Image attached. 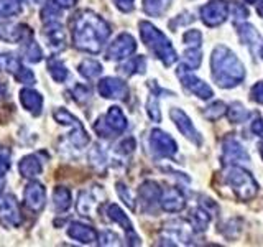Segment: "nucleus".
<instances>
[{"instance_id":"nucleus-1","label":"nucleus","mask_w":263,"mask_h":247,"mask_svg":"<svg viewBox=\"0 0 263 247\" xmlns=\"http://www.w3.org/2000/svg\"><path fill=\"white\" fill-rule=\"evenodd\" d=\"M72 43L81 51L96 55L110 37V27L102 16L90 10H81L71 22Z\"/></svg>"},{"instance_id":"nucleus-2","label":"nucleus","mask_w":263,"mask_h":247,"mask_svg":"<svg viewBox=\"0 0 263 247\" xmlns=\"http://www.w3.org/2000/svg\"><path fill=\"white\" fill-rule=\"evenodd\" d=\"M212 78L220 87H232L245 78V68L240 60L227 46H217L212 53Z\"/></svg>"},{"instance_id":"nucleus-3","label":"nucleus","mask_w":263,"mask_h":247,"mask_svg":"<svg viewBox=\"0 0 263 247\" xmlns=\"http://www.w3.org/2000/svg\"><path fill=\"white\" fill-rule=\"evenodd\" d=\"M140 35H142L143 43L152 49L156 58H160L164 66H171L178 61V55L171 46L170 40L150 22H140Z\"/></svg>"},{"instance_id":"nucleus-4","label":"nucleus","mask_w":263,"mask_h":247,"mask_svg":"<svg viewBox=\"0 0 263 247\" xmlns=\"http://www.w3.org/2000/svg\"><path fill=\"white\" fill-rule=\"evenodd\" d=\"M224 180L242 201L250 200L258 193V183L255 181V178L249 171H245L242 167H237V165H230L226 168Z\"/></svg>"},{"instance_id":"nucleus-5","label":"nucleus","mask_w":263,"mask_h":247,"mask_svg":"<svg viewBox=\"0 0 263 247\" xmlns=\"http://www.w3.org/2000/svg\"><path fill=\"white\" fill-rule=\"evenodd\" d=\"M53 117H54V120L58 123H61V126H66V127L72 129L71 135H69V142L74 147L82 148V147H86L89 144V135H87L84 126H82L81 120L74 117L71 112H68L66 109H63V107H60V109H56L53 112Z\"/></svg>"},{"instance_id":"nucleus-6","label":"nucleus","mask_w":263,"mask_h":247,"mask_svg":"<svg viewBox=\"0 0 263 247\" xmlns=\"http://www.w3.org/2000/svg\"><path fill=\"white\" fill-rule=\"evenodd\" d=\"M22 211L13 195H7L0 204V224L7 229L18 227L22 224Z\"/></svg>"},{"instance_id":"nucleus-7","label":"nucleus","mask_w":263,"mask_h":247,"mask_svg":"<svg viewBox=\"0 0 263 247\" xmlns=\"http://www.w3.org/2000/svg\"><path fill=\"white\" fill-rule=\"evenodd\" d=\"M229 5L226 0H211L209 4H205L201 8V16L202 22L208 25V27H217L222 25L229 16Z\"/></svg>"},{"instance_id":"nucleus-8","label":"nucleus","mask_w":263,"mask_h":247,"mask_svg":"<svg viewBox=\"0 0 263 247\" xmlns=\"http://www.w3.org/2000/svg\"><path fill=\"white\" fill-rule=\"evenodd\" d=\"M137 49V41L135 38L128 35V33H122L117 38H115L114 43L107 49V60L112 61H119V60H125L132 53H135Z\"/></svg>"},{"instance_id":"nucleus-9","label":"nucleus","mask_w":263,"mask_h":247,"mask_svg":"<svg viewBox=\"0 0 263 247\" xmlns=\"http://www.w3.org/2000/svg\"><path fill=\"white\" fill-rule=\"evenodd\" d=\"M178 78L181 79V82H183V86L187 91H191L193 94H196L197 97H201V99H211L212 97V89L205 84L204 81L196 78L184 64L178 68Z\"/></svg>"},{"instance_id":"nucleus-10","label":"nucleus","mask_w":263,"mask_h":247,"mask_svg":"<svg viewBox=\"0 0 263 247\" xmlns=\"http://www.w3.org/2000/svg\"><path fill=\"white\" fill-rule=\"evenodd\" d=\"M25 204H27V208L33 213H40L43 211L45 204H46V189L45 186L38 183V181H30L25 188Z\"/></svg>"},{"instance_id":"nucleus-11","label":"nucleus","mask_w":263,"mask_h":247,"mask_svg":"<svg viewBox=\"0 0 263 247\" xmlns=\"http://www.w3.org/2000/svg\"><path fill=\"white\" fill-rule=\"evenodd\" d=\"M170 115H171L173 122L176 123V127L179 129L181 134H183L184 137H187V138L191 140V142H194L196 145H201L202 137L199 135V132H197V130L194 129L191 119L187 117V114H186L184 111L178 109V107H173V109L170 111Z\"/></svg>"},{"instance_id":"nucleus-12","label":"nucleus","mask_w":263,"mask_h":247,"mask_svg":"<svg viewBox=\"0 0 263 247\" xmlns=\"http://www.w3.org/2000/svg\"><path fill=\"white\" fill-rule=\"evenodd\" d=\"M150 145L153 148V152L160 156H173L178 152V145L166 132H163L160 129L152 130L150 135Z\"/></svg>"},{"instance_id":"nucleus-13","label":"nucleus","mask_w":263,"mask_h":247,"mask_svg":"<svg viewBox=\"0 0 263 247\" xmlns=\"http://www.w3.org/2000/svg\"><path fill=\"white\" fill-rule=\"evenodd\" d=\"M97 91L102 97L107 99H125L128 96V87L122 79L117 78H104L99 81Z\"/></svg>"},{"instance_id":"nucleus-14","label":"nucleus","mask_w":263,"mask_h":247,"mask_svg":"<svg viewBox=\"0 0 263 247\" xmlns=\"http://www.w3.org/2000/svg\"><path fill=\"white\" fill-rule=\"evenodd\" d=\"M105 213H107V216H109L112 221H115L117 224H120L123 229H125V233H127V241H128L130 245H138V244H140V237L135 234L134 227H132L130 219L127 218V214L120 209V206H117V204H109V206H107Z\"/></svg>"},{"instance_id":"nucleus-15","label":"nucleus","mask_w":263,"mask_h":247,"mask_svg":"<svg viewBox=\"0 0 263 247\" xmlns=\"http://www.w3.org/2000/svg\"><path fill=\"white\" fill-rule=\"evenodd\" d=\"M45 38L53 51H61L66 48V31L58 20L45 23Z\"/></svg>"},{"instance_id":"nucleus-16","label":"nucleus","mask_w":263,"mask_h":247,"mask_svg":"<svg viewBox=\"0 0 263 247\" xmlns=\"http://www.w3.org/2000/svg\"><path fill=\"white\" fill-rule=\"evenodd\" d=\"M160 204H161V208L168 213H179L184 209L186 201L178 188H166V189H161Z\"/></svg>"},{"instance_id":"nucleus-17","label":"nucleus","mask_w":263,"mask_h":247,"mask_svg":"<svg viewBox=\"0 0 263 247\" xmlns=\"http://www.w3.org/2000/svg\"><path fill=\"white\" fill-rule=\"evenodd\" d=\"M30 35H33L31 28L23 23H0V40L15 43V41H23Z\"/></svg>"},{"instance_id":"nucleus-18","label":"nucleus","mask_w":263,"mask_h":247,"mask_svg":"<svg viewBox=\"0 0 263 247\" xmlns=\"http://www.w3.org/2000/svg\"><path fill=\"white\" fill-rule=\"evenodd\" d=\"M68 236L71 239H74V241L82 242V244H92L97 241V237H99L96 229L82 224V222H71V224L68 226Z\"/></svg>"},{"instance_id":"nucleus-19","label":"nucleus","mask_w":263,"mask_h":247,"mask_svg":"<svg viewBox=\"0 0 263 247\" xmlns=\"http://www.w3.org/2000/svg\"><path fill=\"white\" fill-rule=\"evenodd\" d=\"M138 196H140V201L143 203L145 209H152L155 204L160 203L161 188L156 185L155 181H145L138 189Z\"/></svg>"},{"instance_id":"nucleus-20","label":"nucleus","mask_w":263,"mask_h":247,"mask_svg":"<svg viewBox=\"0 0 263 247\" xmlns=\"http://www.w3.org/2000/svg\"><path fill=\"white\" fill-rule=\"evenodd\" d=\"M20 102L33 115H40L41 111H43V97H41L40 93L30 87H25L20 91Z\"/></svg>"},{"instance_id":"nucleus-21","label":"nucleus","mask_w":263,"mask_h":247,"mask_svg":"<svg viewBox=\"0 0 263 247\" xmlns=\"http://www.w3.org/2000/svg\"><path fill=\"white\" fill-rule=\"evenodd\" d=\"M238 160H249V155L243 147L237 142L234 137L224 140V163H235Z\"/></svg>"},{"instance_id":"nucleus-22","label":"nucleus","mask_w":263,"mask_h":247,"mask_svg":"<svg viewBox=\"0 0 263 247\" xmlns=\"http://www.w3.org/2000/svg\"><path fill=\"white\" fill-rule=\"evenodd\" d=\"M20 175L25 178H36L43 171V163L40 162L36 155H27L23 156L22 162L18 163Z\"/></svg>"},{"instance_id":"nucleus-23","label":"nucleus","mask_w":263,"mask_h":247,"mask_svg":"<svg viewBox=\"0 0 263 247\" xmlns=\"http://www.w3.org/2000/svg\"><path fill=\"white\" fill-rule=\"evenodd\" d=\"M99 198L96 195V189L92 191H81L79 193V200H78V211L82 216H92L94 211L97 209L99 206Z\"/></svg>"},{"instance_id":"nucleus-24","label":"nucleus","mask_w":263,"mask_h":247,"mask_svg":"<svg viewBox=\"0 0 263 247\" xmlns=\"http://www.w3.org/2000/svg\"><path fill=\"white\" fill-rule=\"evenodd\" d=\"M104 119H105L107 126L110 127V130L114 132V134H120V132H123L127 129V117L123 115L122 109L117 105L110 107V109L107 111Z\"/></svg>"},{"instance_id":"nucleus-25","label":"nucleus","mask_w":263,"mask_h":247,"mask_svg":"<svg viewBox=\"0 0 263 247\" xmlns=\"http://www.w3.org/2000/svg\"><path fill=\"white\" fill-rule=\"evenodd\" d=\"M53 206L54 211L64 213L71 208V191L64 186H56L53 191Z\"/></svg>"},{"instance_id":"nucleus-26","label":"nucleus","mask_w":263,"mask_h":247,"mask_svg":"<svg viewBox=\"0 0 263 247\" xmlns=\"http://www.w3.org/2000/svg\"><path fill=\"white\" fill-rule=\"evenodd\" d=\"M146 69V60L145 56H135L128 60L125 64L120 66V73H123L125 76H134V74H142Z\"/></svg>"},{"instance_id":"nucleus-27","label":"nucleus","mask_w":263,"mask_h":247,"mask_svg":"<svg viewBox=\"0 0 263 247\" xmlns=\"http://www.w3.org/2000/svg\"><path fill=\"white\" fill-rule=\"evenodd\" d=\"M238 33H240L242 41H245V43L249 45L253 49V51H255V48H258V43H261V38L258 35V31L255 30L252 25H249V23L240 25V27H238Z\"/></svg>"},{"instance_id":"nucleus-28","label":"nucleus","mask_w":263,"mask_h":247,"mask_svg":"<svg viewBox=\"0 0 263 247\" xmlns=\"http://www.w3.org/2000/svg\"><path fill=\"white\" fill-rule=\"evenodd\" d=\"M46 68L51 74V78L56 81V82H63L68 78V69H66V66L63 64L61 60H58V58H49L48 63H46Z\"/></svg>"},{"instance_id":"nucleus-29","label":"nucleus","mask_w":263,"mask_h":247,"mask_svg":"<svg viewBox=\"0 0 263 247\" xmlns=\"http://www.w3.org/2000/svg\"><path fill=\"white\" fill-rule=\"evenodd\" d=\"M33 35L27 37L22 43H23V55L30 63H38L41 60V48L38 46V43L31 38Z\"/></svg>"},{"instance_id":"nucleus-30","label":"nucleus","mask_w":263,"mask_h":247,"mask_svg":"<svg viewBox=\"0 0 263 247\" xmlns=\"http://www.w3.org/2000/svg\"><path fill=\"white\" fill-rule=\"evenodd\" d=\"M171 0H143V10L150 16H161L168 10Z\"/></svg>"},{"instance_id":"nucleus-31","label":"nucleus","mask_w":263,"mask_h":247,"mask_svg":"<svg viewBox=\"0 0 263 247\" xmlns=\"http://www.w3.org/2000/svg\"><path fill=\"white\" fill-rule=\"evenodd\" d=\"M79 73H81V76H84L86 79H96L97 76H101L102 66L96 60H84L79 64Z\"/></svg>"},{"instance_id":"nucleus-32","label":"nucleus","mask_w":263,"mask_h":247,"mask_svg":"<svg viewBox=\"0 0 263 247\" xmlns=\"http://www.w3.org/2000/svg\"><path fill=\"white\" fill-rule=\"evenodd\" d=\"M0 68L15 76L23 66H22V61L18 56H15L12 53H5V55H0Z\"/></svg>"},{"instance_id":"nucleus-33","label":"nucleus","mask_w":263,"mask_h":247,"mask_svg":"<svg viewBox=\"0 0 263 247\" xmlns=\"http://www.w3.org/2000/svg\"><path fill=\"white\" fill-rule=\"evenodd\" d=\"M22 12V0H0V16L8 19Z\"/></svg>"},{"instance_id":"nucleus-34","label":"nucleus","mask_w":263,"mask_h":247,"mask_svg":"<svg viewBox=\"0 0 263 247\" xmlns=\"http://www.w3.org/2000/svg\"><path fill=\"white\" fill-rule=\"evenodd\" d=\"M183 61H184V66L189 69H196L199 68V64L202 61V56H201V49L199 46H191L184 51V56H183Z\"/></svg>"},{"instance_id":"nucleus-35","label":"nucleus","mask_w":263,"mask_h":247,"mask_svg":"<svg viewBox=\"0 0 263 247\" xmlns=\"http://www.w3.org/2000/svg\"><path fill=\"white\" fill-rule=\"evenodd\" d=\"M191 216V222H193V227L196 231H204L209 224V213L205 209H194Z\"/></svg>"},{"instance_id":"nucleus-36","label":"nucleus","mask_w":263,"mask_h":247,"mask_svg":"<svg viewBox=\"0 0 263 247\" xmlns=\"http://www.w3.org/2000/svg\"><path fill=\"white\" fill-rule=\"evenodd\" d=\"M247 115H249V112L243 109V105L240 102H234L232 105H230L229 119L232 122H243L247 119Z\"/></svg>"},{"instance_id":"nucleus-37","label":"nucleus","mask_w":263,"mask_h":247,"mask_svg":"<svg viewBox=\"0 0 263 247\" xmlns=\"http://www.w3.org/2000/svg\"><path fill=\"white\" fill-rule=\"evenodd\" d=\"M226 114V104L224 102H214L212 105H209L208 109H205L204 115L208 117L209 120H217L219 117Z\"/></svg>"},{"instance_id":"nucleus-38","label":"nucleus","mask_w":263,"mask_h":247,"mask_svg":"<svg viewBox=\"0 0 263 247\" xmlns=\"http://www.w3.org/2000/svg\"><path fill=\"white\" fill-rule=\"evenodd\" d=\"M10 162H12L10 148L0 147V178H2L5 173L8 171V168H10Z\"/></svg>"},{"instance_id":"nucleus-39","label":"nucleus","mask_w":263,"mask_h":247,"mask_svg":"<svg viewBox=\"0 0 263 247\" xmlns=\"http://www.w3.org/2000/svg\"><path fill=\"white\" fill-rule=\"evenodd\" d=\"M146 111H148V115H150L152 120H155V122H160L161 120V114H160V109H158V101H156V94H152L150 99H148Z\"/></svg>"},{"instance_id":"nucleus-40","label":"nucleus","mask_w":263,"mask_h":247,"mask_svg":"<svg viewBox=\"0 0 263 247\" xmlns=\"http://www.w3.org/2000/svg\"><path fill=\"white\" fill-rule=\"evenodd\" d=\"M89 160H90V163L94 165L96 168H101V167H104L105 165V155H104V152L101 150V147H94L92 150H90V153H89Z\"/></svg>"},{"instance_id":"nucleus-41","label":"nucleus","mask_w":263,"mask_h":247,"mask_svg":"<svg viewBox=\"0 0 263 247\" xmlns=\"http://www.w3.org/2000/svg\"><path fill=\"white\" fill-rule=\"evenodd\" d=\"M184 43H187L189 46H201L202 43V35H201V31H197V30H189L184 33Z\"/></svg>"},{"instance_id":"nucleus-42","label":"nucleus","mask_w":263,"mask_h":247,"mask_svg":"<svg viewBox=\"0 0 263 247\" xmlns=\"http://www.w3.org/2000/svg\"><path fill=\"white\" fill-rule=\"evenodd\" d=\"M72 96L79 104H84L86 101H89V99H90V91L86 86L79 84V86H76L72 89Z\"/></svg>"},{"instance_id":"nucleus-43","label":"nucleus","mask_w":263,"mask_h":247,"mask_svg":"<svg viewBox=\"0 0 263 247\" xmlns=\"http://www.w3.org/2000/svg\"><path fill=\"white\" fill-rule=\"evenodd\" d=\"M117 193L119 196L123 200V203H125L130 209H135V204H134V198H132L130 191H128V188L123 185V183H117Z\"/></svg>"},{"instance_id":"nucleus-44","label":"nucleus","mask_w":263,"mask_h":247,"mask_svg":"<svg viewBox=\"0 0 263 247\" xmlns=\"http://www.w3.org/2000/svg\"><path fill=\"white\" fill-rule=\"evenodd\" d=\"M15 79L23 82V84H33V82H35V74H33L30 69H27L23 66V68L15 74Z\"/></svg>"},{"instance_id":"nucleus-45","label":"nucleus","mask_w":263,"mask_h":247,"mask_svg":"<svg viewBox=\"0 0 263 247\" xmlns=\"http://www.w3.org/2000/svg\"><path fill=\"white\" fill-rule=\"evenodd\" d=\"M94 130L97 132L99 135L101 137H110L114 132L110 130V127L107 126V122H105V119L104 117H101V119H97V122L94 123Z\"/></svg>"},{"instance_id":"nucleus-46","label":"nucleus","mask_w":263,"mask_h":247,"mask_svg":"<svg viewBox=\"0 0 263 247\" xmlns=\"http://www.w3.org/2000/svg\"><path fill=\"white\" fill-rule=\"evenodd\" d=\"M97 239H99V244H101V245H119L120 244V242H117L119 237L115 236L114 233H109V231L102 233Z\"/></svg>"},{"instance_id":"nucleus-47","label":"nucleus","mask_w":263,"mask_h":247,"mask_svg":"<svg viewBox=\"0 0 263 247\" xmlns=\"http://www.w3.org/2000/svg\"><path fill=\"white\" fill-rule=\"evenodd\" d=\"M119 152L120 153H123V155H128V153H132L135 150V140L132 138V137H128V138H123L122 142L119 144Z\"/></svg>"},{"instance_id":"nucleus-48","label":"nucleus","mask_w":263,"mask_h":247,"mask_svg":"<svg viewBox=\"0 0 263 247\" xmlns=\"http://www.w3.org/2000/svg\"><path fill=\"white\" fill-rule=\"evenodd\" d=\"M252 99L255 102L263 104V81L257 82V84L252 87Z\"/></svg>"},{"instance_id":"nucleus-49","label":"nucleus","mask_w":263,"mask_h":247,"mask_svg":"<svg viewBox=\"0 0 263 247\" xmlns=\"http://www.w3.org/2000/svg\"><path fill=\"white\" fill-rule=\"evenodd\" d=\"M112 2L115 4V7L119 8L120 12H132L134 10V2L135 0H112Z\"/></svg>"},{"instance_id":"nucleus-50","label":"nucleus","mask_w":263,"mask_h":247,"mask_svg":"<svg viewBox=\"0 0 263 247\" xmlns=\"http://www.w3.org/2000/svg\"><path fill=\"white\" fill-rule=\"evenodd\" d=\"M232 10H234L235 19H247V16H249V10H247V8L240 4H234Z\"/></svg>"},{"instance_id":"nucleus-51","label":"nucleus","mask_w":263,"mask_h":247,"mask_svg":"<svg viewBox=\"0 0 263 247\" xmlns=\"http://www.w3.org/2000/svg\"><path fill=\"white\" fill-rule=\"evenodd\" d=\"M252 130H253V134H257L258 137H263V120L260 117L255 119V122L252 123Z\"/></svg>"},{"instance_id":"nucleus-52","label":"nucleus","mask_w":263,"mask_h":247,"mask_svg":"<svg viewBox=\"0 0 263 247\" xmlns=\"http://www.w3.org/2000/svg\"><path fill=\"white\" fill-rule=\"evenodd\" d=\"M78 0H54V4L60 8H71L76 5Z\"/></svg>"},{"instance_id":"nucleus-53","label":"nucleus","mask_w":263,"mask_h":247,"mask_svg":"<svg viewBox=\"0 0 263 247\" xmlns=\"http://www.w3.org/2000/svg\"><path fill=\"white\" fill-rule=\"evenodd\" d=\"M33 4H45V0H31Z\"/></svg>"},{"instance_id":"nucleus-54","label":"nucleus","mask_w":263,"mask_h":247,"mask_svg":"<svg viewBox=\"0 0 263 247\" xmlns=\"http://www.w3.org/2000/svg\"><path fill=\"white\" fill-rule=\"evenodd\" d=\"M260 155H261V158H263V144L260 145Z\"/></svg>"},{"instance_id":"nucleus-55","label":"nucleus","mask_w":263,"mask_h":247,"mask_svg":"<svg viewBox=\"0 0 263 247\" xmlns=\"http://www.w3.org/2000/svg\"><path fill=\"white\" fill-rule=\"evenodd\" d=\"M247 2H249V4H255V2H257V0H247Z\"/></svg>"},{"instance_id":"nucleus-56","label":"nucleus","mask_w":263,"mask_h":247,"mask_svg":"<svg viewBox=\"0 0 263 247\" xmlns=\"http://www.w3.org/2000/svg\"><path fill=\"white\" fill-rule=\"evenodd\" d=\"M260 55H261V58H263V46H261V51H260Z\"/></svg>"}]
</instances>
